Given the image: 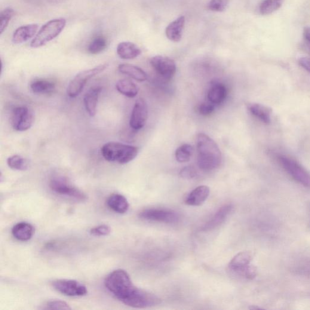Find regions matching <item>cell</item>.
<instances>
[{
	"label": "cell",
	"instance_id": "cell-1",
	"mask_svg": "<svg viewBox=\"0 0 310 310\" xmlns=\"http://www.w3.org/2000/svg\"><path fill=\"white\" fill-rule=\"evenodd\" d=\"M104 285L107 290L124 304L137 308H144L160 304L161 300L155 294L135 286L129 275L118 269L107 276Z\"/></svg>",
	"mask_w": 310,
	"mask_h": 310
},
{
	"label": "cell",
	"instance_id": "cell-2",
	"mask_svg": "<svg viewBox=\"0 0 310 310\" xmlns=\"http://www.w3.org/2000/svg\"><path fill=\"white\" fill-rule=\"evenodd\" d=\"M198 165L201 170L211 171L218 168L222 164V155L217 144L204 134L197 136Z\"/></svg>",
	"mask_w": 310,
	"mask_h": 310
},
{
	"label": "cell",
	"instance_id": "cell-3",
	"mask_svg": "<svg viewBox=\"0 0 310 310\" xmlns=\"http://www.w3.org/2000/svg\"><path fill=\"white\" fill-rule=\"evenodd\" d=\"M138 152L139 149L137 147L116 142L107 143L101 148V154L106 161L120 164L133 161Z\"/></svg>",
	"mask_w": 310,
	"mask_h": 310
},
{
	"label": "cell",
	"instance_id": "cell-4",
	"mask_svg": "<svg viewBox=\"0 0 310 310\" xmlns=\"http://www.w3.org/2000/svg\"><path fill=\"white\" fill-rule=\"evenodd\" d=\"M66 25V20L63 18L48 21L39 29L37 34L32 39L30 46L33 48L42 47L57 38L62 32Z\"/></svg>",
	"mask_w": 310,
	"mask_h": 310
},
{
	"label": "cell",
	"instance_id": "cell-5",
	"mask_svg": "<svg viewBox=\"0 0 310 310\" xmlns=\"http://www.w3.org/2000/svg\"><path fill=\"white\" fill-rule=\"evenodd\" d=\"M107 67H108V64H103L94 68L83 70L78 73L70 82L68 87H67V93L68 96L71 98L78 97L83 90L87 82L94 76L104 71Z\"/></svg>",
	"mask_w": 310,
	"mask_h": 310
},
{
	"label": "cell",
	"instance_id": "cell-6",
	"mask_svg": "<svg viewBox=\"0 0 310 310\" xmlns=\"http://www.w3.org/2000/svg\"><path fill=\"white\" fill-rule=\"evenodd\" d=\"M279 161L284 169L294 180L302 186L310 188V173L306 168L292 158L286 156H281Z\"/></svg>",
	"mask_w": 310,
	"mask_h": 310
},
{
	"label": "cell",
	"instance_id": "cell-7",
	"mask_svg": "<svg viewBox=\"0 0 310 310\" xmlns=\"http://www.w3.org/2000/svg\"><path fill=\"white\" fill-rule=\"evenodd\" d=\"M51 189L52 191L60 195L66 196L74 200L84 202L87 200V196L76 187L70 185L63 178H55L51 181Z\"/></svg>",
	"mask_w": 310,
	"mask_h": 310
},
{
	"label": "cell",
	"instance_id": "cell-8",
	"mask_svg": "<svg viewBox=\"0 0 310 310\" xmlns=\"http://www.w3.org/2000/svg\"><path fill=\"white\" fill-rule=\"evenodd\" d=\"M52 285L58 292L67 296H83L87 293V288L84 284L72 279H58Z\"/></svg>",
	"mask_w": 310,
	"mask_h": 310
},
{
	"label": "cell",
	"instance_id": "cell-9",
	"mask_svg": "<svg viewBox=\"0 0 310 310\" xmlns=\"http://www.w3.org/2000/svg\"><path fill=\"white\" fill-rule=\"evenodd\" d=\"M141 219L149 222L165 224H173L178 222L180 216L173 211L163 209H146L140 212Z\"/></svg>",
	"mask_w": 310,
	"mask_h": 310
},
{
	"label": "cell",
	"instance_id": "cell-10",
	"mask_svg": "<svg viewBox=\"0 0 310 310\" xmlns=\"http://www.w3.org/2000/svg\"><path fill=\"white\" fill-rule=\"evenodd\" d=\"M33 115L26 107H18L14 110L12 115V125L15 130L24 131L29 130L33 124Z\"/></svg>",
	"mask_w": 310,
	"mask_h": 310
},
{
	"label": "cell",
	"instance_id": "cell-11",
	"mask_svg": "<svg viewBox=\"0 0 310 310\" xmlns=\"http://www.w3.org/2000/svg\"><path fill=\"white\" fill-rule=\"evenodd\" d=\"M150 64L158 74L162 78L170 79L173 77L176 71L175 62L171 58L157 55L150 60Z\"/></svg>",
	"mask_w": 310,
	"mask_h": 310
},
{
	"label": "cell",
	"instance_id": "cell-12",
	"mask_svg": "<svg viewBox=\"0 0 310 310\" xmlns=\"http://www.w3.org/2000/svg\"><path fill=\"white\" fill-rule=\"evenodd\" d=\"M148 118V107L145 100L140 98L135 103L130 119V126L138 130L144 127Z\"/></svg>",
	"mask_w": 310,
	"mask_h": 310
},
{
	"label": "cell",
	"instance_id": "cell-13",
	"mask_svg": "<svg viewBox=\"0 0 310 310\" xmlns=\"http://www.w3.org/2000/svg\"><path fill=\"white\" fill-rule=\"evenodd\" d=\"M39 28L37 24H30L18 27L12 36L14 44H22L36 35Z\"/></svg>",
	"mask_w": 310,
	"mask_h": 310
},
{
	"label": "cell",
	"instance_id": "cell-14",
	"mask_svg": "<svg viewBox=\"0 0 310 310\" xmlns=\"http://www.w3.org/2000/svg\"><path fill=\"white\" fill-rule=\"evenodd\" d=\"M233 210L232 205H224L223 207L214 214L211 219L205 225L202 227V230L204 232L210 231L217 227L222 225L225 222L227 217L229 216Z\"/></svg>",
	"mask_w": 310,
	"mask_h": 310
},
{
	"label": "cell",
	"instance_id": "cell-15",
	"mask_svg": "<svg viewBox=\"0 0 310 310\" xmlns=\"http://www.w3.org/2000/svg\"><path fill=\"white\" fill-rule=\"evenodd\" d=\"M186 18L181 16L177 19L168 24L165 29V34L169 40L173 42H179L182 38L184 26H185Z\"/></svg>",
	"mask_w": 310,
	"mask_h": 310
},
{
	"label": "cell",
	"instance_id": "cell-16",
	"mask_svg": "<svg viewBox=\"0 0 310 310\" xmlns=\"http://www.w3.org/2000/svg\"><path fill=\"white\" fill-rule=\"evenodd\" d=\"M210 195L209 187L206 186H201L196 187L190 194L187 196L186 204L192 206H199L207 200Z\"/></svg>",
	"mask_w": 310,
	"mask_h": 310
},
{
	"label": "cell",
	"instance_id": "cell-17",
	"mask_svg": "<svg viewBox=\"0 0 310 310\" xmlns=\"http://www.w3.org/2000/svg\"><path fill=\"white\" fill-rule=\"evenodd\" d=\"M101 91H102V88L101 87H93L89 89L84 95L85 108L91 117L96 115L98 98H99Z\"/></svg>",
	"mask_w": 310,
	"mask_h": 310
},
{
	"label": "cell",
	"instance_id": "cell-18",
	"mask_svg": "<svg viewBox=\"0 0 310 310\" xmlns=\"http://www.w3.org/2000/svg\"><path fill=\"white\" fill-rule=\"evenodd\" d=\"M253 255L250 251H243L236 254L230 262L229 267L230 270L241 274L243 270L250 264Z\"/></svg>",
	"mask_w": 310,
	"mask_h": 310
},
{
	"label": "cell",
	"instance_id": "cell-19",
	"mask_svg": "<svg viewBox=\"0 0 310 310\" xmlns=\"http://www.w3.org/2000/svg\"><path fill=\"white\" fill-rule=\"evenodd\" d=\"M117 54L121 59L132 60L139 57L141 51L138 46L131 42H122L116 49Z\"/></svg>",
	"mask_w": 310,
	"mask_h": 310
},
{
	"label": "cell",
	"instance_id": "cell-20",
	"mask_svg": "<svg viewBox=\"0 0 310 310\" xmlns=\"http://www.w3.org/2000/svg\"><path fill=\"white\" fill-rule=\"evenodd\" d=\"M34 227L27 223H19L12 229V235L17 240L27 241L31 239L34 234Z\"/></svg>",
	"mask_w": 310,
	"mask_h": 310
},
{
	"label": "cell",
	"instance_id": "cell-21",
	"mask_svg": "<svg viewBox=\"0 0 310 310\" xmlns=\"http://www.w3.org/2000/svg\"><path fill=\"white\" fill-rule=\"evenodd\" d=\"M107 205L110 209L119 214L126 213L129 208L127 199L124 196L113 194L107 199Z\"/></svg>",
	"mask_w": 310,
	"mask_h": 310
},
{
	"label": "cell",
	"instance_id": "cell-22",
	"mask_svg": "<svg viewBox=\"0 0 310 310\" xmlns=\"http://www.w3.org/2000/svg\"><path fill=\"white\" fill-rule=\"evenodd\" d=\"M118 70L122 74L129 76L138 81L143 82L147 80V73L136 66L129 64H122L118 66Z\"/></svg>",
	"mask_w": 310,
	"mask_h": 310
},
{
	"label": "cell",
	"instance_id": "cell-23",
	"mask_svg": "<svg viewBox=\"0 0 310 310\" xmlns=\"http://www.w3.org/2000/svg\"><path fill=\"white\" fill-rule=\"evenodd\" d=\"M248 109L256 118L265 124L271 122L272 110L268 107L262 104L254 103L248 106Z\"/></svg>",
	"mask_w": 310,
	"mask_h": 310
},
{
	"label": "cell",
	"instance_id": "cell-24",
	"mask_svg": "<svg viewBox=\"0 0 310 310\" xmlns=\"http://www.w3.org/2000/svg\"><path fill=\"white\" fill-rule=\"evenodd\" d=\"M116 88L119 93L128 98H135L138 93L137 85L128 79L118 81L116 84Z\"/></svg>",
	"mask_w": 310,
	"mask_h": 310
},
{
	"label": "cell",
	"instance_id": "cell-25",
	"mask_svg": "<svg viewBox=\"0 0 310 310\" xmlns=\"http://www.w3.org/2000/svg\"><path fill=\"white\" fill-rule=\"evenodd\" d=\"M227 96L226 88L222 84H216L210 89L208 98L214 104H219L225 100Z\"/></svg>",
	"mask_w": 310,
	"mask_h": 310
},
{
	"label": "cell",
	"instance_id": "cell-26",
	"mask_svg": "<svg viewBox=\"0 0 310 310\" xmlns=\"http://www.w3.org/2000/svg\"><path fill=\"white\" fill-rule=\"evenodd\" d=\"M55 88V85L53 82L45 79H38L30 84V89L36 94H50L54 91Z\"/></svg>",
	"mask_w": 310,
	"mask_h": 310
},
{
	"label": "cell",
	"instance_id": "cell-27",
	"mask_svg": "<svg viewBox=\"0 0 310 310\" xmlns=\"http://www.w3.org/2000/svg\"><path fill=\"white\" fill-rule=\"evenodd\" d=\"M7 164L12 169L18 171L27 170L29 166V161L20 155H13L9 157Z\"/></svg>",
	"mask_w": 310,
	"mask_h": 310
},
{
	"label": "cell",
	"instance_id": "cell-28",
	"mask_svg": "<svg viewBox=\"0 0 310 310\" xmlns=\"http://www.w3.org/2000/svg\"><path fill=\"white\" fill-rule=\"evenodd\" d=\"M284 0H263L259 6L260 14L267 15L278 11L283 5Z\"/></svg>",
	"mask_w": 310,
	"mask_h": 310
},
{
	"label": "cell",
	"instance_id": "cell-29",
	"mask_svg": "<svg viewBox=\"0 0 310 310\" xmlns=\"http://www.w3.org/2000/svg\"><path fill=\"white\" fill-rule=\"evenodd\" d=\"M194 152V149L189 144H184L176 150L175 158L179 162H187L190 161Z\"/></svg>",
	"mask_w": 310,
	"mask_h": 310
},
{
	"label": "cell",
	"instance_id": "cell-30",
	"mask_svg": "<svg viewBox=\"0 0 310 310\" xmlns=\"http://www.w3.org/2000/svg\"><path fill=\"white\" fill-rule=\"evenodd\" d=\"M107 46L106 39L103 36H97L88 45V52L92 55L99 54L105 50Z\"/></svg>",
	"mask_w": 310,
	"mask_h": 310
},
{
	"label": "cell",
	"instance_id": "cell-31",
	"mask_svg": "<svg viewBox=\"0 0 310 310\" xmlns=\"http://www.w3.org/2000/svg\"><path fill=\"white\" fill-rule=\"evenodd\" d=\"M15 12L13 9L6 8L3 10L0 14V33L2 34L7 28L9 22L14 17Z\"/></svg>",
	"mask_w": 310,
	"mask_h": 310
},
{
	"label": "cell",
	"instance_id": "cell-32",
	"mask_svg": "<svg viewBox=\"0 0 310 310\" xmlns=\"http://www.w3.org/2000/svg\"><path fill=\"white\" fill-rule=\"evenodd\" d=\"M229 3V0H210L208 7L211 11L220 12L226 10Z\"/></svg>",
	"mask_w": 310,
	"mask_h": 310
},
{
	"label": "cell",
	"instance_id": "cell-33",
	"mask_svg": "<svg viewBox=\"0 0 310 310\" xmlns=\"http://www.w3.org/2000/svg\"><path fill=\"white\" fill-rule=\"evenodd\" d=\"M44 308L46 309H71L66 302L61 300H52L49 301L46 303Z\"/></svg>",
	"mask_w": 310,
	"mask_h": 310
},
{
	"label": "cell",
	"instance_id": "cell-34",
	"mask_svg": "<svg viewBox=\"0 0 310 310\" xmlns=\"http://www.w3.org/2000/svg\"><path fill=\"white\" fill-rule=\"evenodd\" d=\"M111 229L109 226L101 225L91 230V234L95 236H104L110 234Z\"/></svg>",
	"mask_w": 310,
	"mask_h": 310
},
{
	"label": "cell",
	"instance_id": "cell-35",
	"mask_svg": "<svg viewBox=\"0 0 310 310\" xmlns=\"http://www.w3.org/2000/svg\"><path fill=\"white\" fill-rule=\"evenodd\" d=\"M257 269L255 266L250 264L245 268L241 273V275L244 276L245 278L252 280L257 276Z\"/></svg>",
	"mask_w": 310,
	"mask_h": 310
},
{
	"label": "cell",
	"instance_id": "cell-36",
	"mask_svg": "<svg viewBox=\"0 0 310 310\" xmlns=\"http://www.w3.org/2000/svg\"><path fill=\"white\" fill-rule=\"evenodd\" d=\"M196 175V171L192 167H186L181 170L180 176L185 179H192Z\"/></svg>",
	"mask_w": 310,
	"mask_h": 310
},
{
	"label": "cell",
	"instance_id": "cell-37",
	"mask_svg": "<svg viewBox=\"0 0 310 310\" xmlns=\"http://www.w3.org/2000/svg\"><path fill=\"white\" fill-rule=\"evenodd\" d=\"M214 110V106L212 103L202 104L199 107V112L202 115L207 116L212 113Z\"/></svg>",
	"mask_w": 310,
	"mask_h": 310
},
{
	"label": "cell",
	"instance_id": "cell-38",
	"mask_svg": "<svg viewBox=\"0 0 310 310\" xmlns=\"http://www.w3.org/2000/svg\"><path fill=\"white\" fill-rule=\"evenodd\" d=\"M300 66L310 73V58L308 57H302L299 60Z\"/></svg>",
	"mask_w": 310,
	"mask_h": 310
},
{
	"label": "cell",
	"instance_id": "cell-39",
	"mask_svg": "<svg viewBox=\"0 0 310 310\" xmlns=\"http://www.w3.org/2000/svg\"><path fill=\"white\" fill-rule=\"evenodd\" d=\"M303 36L306 41H308L310 43V27H305L303 30Z\"/></svg>",
	"mask_w": 310,
	"mask_h": 310
}]
</instances>
